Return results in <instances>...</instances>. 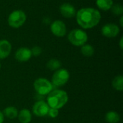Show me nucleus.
I'll return each mask as SVG.
<instances>
[{
  "label": "nucleus",
  "instance_id": "obj_1",
  "mask_svg": "<svg viewBox=\"0 0 123 123\" xmlns=\"http://www.w3.org/2000/svg\"><path fill=\"white\" fill-rule=\"evenodd\" d=\"M75 17L78 25L84 30L96 27L102 18L100 12L93 7H84L79 9Z\"/></svg>",
  "mask_w": 123,
  "mask_h": 123
},
{
  "label": "nucleus",
  "instance_id": "obj_2",
  "mask_svg": "<svg viewBox=\"0 0 123 123\" xmlns=\"http://www.w3.org/2000/svg\"><path fill=\"white\" fill-rule=\"evenodd\" d=\"M68 100V96L66 92L61 89H53L47 97V104L50 108L61 109Z\"/></svg>",
  "mask_w": 123,
  "mask_h": 123
},
{
  "label": "nucleus",
  "instance_id": "obj_3",
  "mask_svg": "<svg viewBox=\"0 0 123 123\" xmlns=\"http://www.w3.org/2000/svg\"><path fill=\"white\" fill-rule=\"evenodd\" d=\"M68 40L73 45L81 47L86 43L88 35L83 29L76 28L70 31L68 35Z\"/></svg>",
  "mask_w": 123,
  "mask_h": 123
},
{
  "label": "nucleus",
  "instance_id": "obj_4",
  "mask_svg": "<svg viewBox=\"0 0 123 123\" xmlns=\"http://www.w3.org/2000/svg\"><path fill=\"white\" fill-rule=\"evenodd\" d=\"M27 15L21 9H17L12 12L7 19L9 25L14 29L19 28L22 27L26 22Z\"/></svg>",
  "mask_w": 123,
  "mask_h": 123
},
{
  "label": "nucleus",
  "instance_id": "obj_5",
  "mask_svg": "<svg viewBox=\"0 0 123 123\" xmlns=\"http://www.w3.org/2000/svg\"><path fill=\"white\" fill-rule=\"evenodd\" d=\"M34 89L38 95L45 96L53 90V86L49 80L45 78H38L34 81Z\"/></svg>",
  "mask_w": 123,
  "mask_h": 123
},
{
  "label": "nucleus",
  "instance_id": "obj_6",
  "mask_svg": "<svg viewBox=\"0 0 123 123\" xmlns=\"http://www.w3.org/2000/svg\"><path fill=\"white\" fill-rule=\"evenodd\" d=\"M70 74L66 69L59 68L54 72L52 76L51 83L53 86L60 87L64 86L69 80Z\"/></svg>",
  "mask_w": 123,
  "mask_h": 123
},
{
  "label": "nucleus",
  "instance_id": "obj_7",
  "mask_svg": "<svg viewBox=\"0 0 123 123\" xmlns=\"http://www.w3.org/2000/svg\"><path fill=\"white\" fill-rule=\"evenodd\" d=\"M50 31L55 36L62 37L66 34V25L61 20H55L50 25Z\"/></svg>",
  "mask_w": 123,
  "mask_h": 123
},
{
  "label": "nucleus",
  "instance_id": "obj_8",
  "mask_svg": "<svg viewBox=\"0 0 123 123\" xmlns=\"http://www.w3.org/2000/svg\"><path fill=\"white\" fill-rule=\"evenodd\" d=\"M101 32L102 35L105 37L112 38L115 37L119 35L120 28L115 23H107L102 27Z\"/></svg>",
  "mask_w": 123,
  "mask_h": 123
},
{
  "label": "nucleus",
  "instance_id": "obj_9",
  "mask_svg": "<svg viewBox=\"0 0 123 123\" xmlns=\"http://www.w3.org/2000/svg\"><path fill=\"white\" fill-rule=\"evenodd\" d=\"M49 108L50 107L46 102L43 100H39L34 104L32 107V112L37 117H45L48 115Z\"/></svg>",
  "mask_w": 123,
  "mask_h": 123
},
{
  "label": "nucleus",
  "instance_id": "obj_10",
  "mask_svg": "<svg viewBox=\"0 0 123 123\" xmlns=\"http://www.w3.org/2000/svg\"><path fill=\"white\" fill-rule=\"evenodd\" d=\"M59 10L61 15L67 19L74 17L76 14V10L75 7L70 3L62 4L59 8Z\"/></svg>",
  "mask_w": 123,
  "mask_h": 123
},
{
  "label": "nucleus",
  "instance_id": "obj_11",
  "mask_svg": "<svg viewBox=\"0 0 123 123\" xmlns=\"http://www.w3.org/2000/svg\"><path fill=\"white\" fill-rule=\"evenodd\" d=\"M14 57H15V59L19 62L28 61L32 57L31 50L28 48L22 47L17 50V51L15 52Z\"/></svg>",
  "mask_w": 123,
  "mask_h": 123
},
{
  "label": "nucleus",
  "instance_id": "obj_12",
  "mask_svg": "<svg viewBox=\"0 0 123 123\" xmlns=\"http://www.w3.org/2000/svg\"><path fill=\"white\" fill-rule=\"evenodd\" d=\"M12 51V45L6 40H0V59L7 58Z\"/></svg>",
  "mask_w": 123,
  "mask_h": 123
},
{
  "label": "nucleus",
  "instance_id": "obj_13",
  "mask_svg": "<svg viewBox=\"0 0 123 123\" xmlns=\"http://www.w3.org/2000/svg\"><path fill=\"white\" fill-rule=\"evenodd\" d=\"M17 118L20 123H30L32 120L31 112L27 109H23L18 112Z\"/></svg>",
  "mask_w": 123,
  "mask_h": 123
},
{
  "label": "nucleus",
  "instance_id": "obj_14",
  "mask_svg": "<svg viewBox=\"0 0 123 123\" xmlns=\"http://www.w3.org/2000/svg\"><path fill=\"white\" fill-rule=\"evenodd\" d=\"M18 112H19L17 110V108L14 107H12V106H9V107H6L4 110V111L2 112L4 117H7L9 119H11V120L15 119L16 117H17Z\"/></svg>",
  "mask_w": 123,
  "mask_h": 123
},
{
  "label": "nucleus",
  "instance_id": "obj_15",
  "mask_svg": "<svg viewBox=\"0 0 123 123\" xmlns=\"http://www.w3.org/2000/svg\"><path fill=\"white\" fill-rule=\"evenodd\" d=\"M114 2L112 0H97L96 4L102 11H108L112 6Z\"/></svg>",
  "mask_w": 123,
  "mask_h": 123
},
{
  "label": "nucleus",
  "instance_id": "obj_16",
  "mask_svg": "<svg viewBox=\"0 0 123 123\" xmlns=\"http://www.w3.org/2000/svg\"><path fill=\"white\" fill-rule=\"evenodd\" d=\"M105 120L108 123H117L120 120V116L115 111H110L106 114Z\"/></svg>",
  "mask_w": 123,
  "mask_h": 123
},
{
  "label": "nucleus",
  "instance_id": "obj_17",
  "mask_svg": "<svg viewBox=\"0 0 123 123\" xmlns=\"http://www.w3.org/2000/svg\"><path fill=\"white\" fill-rule=\"evenodd\" d=\"M81 53L86 57H91L94 53V48L90 44H84L81 46Z\"/></svg>",
  "mask_w": 123,
  "mask_h": 123
},
{
  "label": "nucleus",
  "instance_id": "obj_18",
  "mask_svg": "<svg viewBox=\"0 0 123 123\" xmlns=\"http://www.w3.org/2000/svg\"><path fill=\"white\" fill-rule=\"evenodd\" d=\"M112 86L113 88L117 90V91H120L122 92L123 90V76L122 75L120 76H117L114 78L113 81H112Z\"/></svg>",
  "mask_w": 123,
  "mask_h": 123
},
{
  "label": "nucleus",
  "instance_id": "obj_19",
  "mask_svg": "<svg viewBox=\"0 0 123 123\" xmlns=\"http://www.w3.org/2000/svg\"><path fill=\"white\" fill-rule=\"evenodd\" d=\"M46 66L48 69H50V71H57L58 69H59L61 66V62L55 58H52L50 60H49L46 64Z\"/></svg>",
  "mask_w": 123,
  "mask_h": 123
},
{
  "label": "nucleus",
  "instance_id": "obj_20",
  "mask_svg": "<svg viewBox=\"0 0 123 123\" xmlns=\"http://www.w3.org/2000/svg\"><path fill=\"white\" fill-rule=\"evenodd\" d=\"M110 9L115 15H117V16H122L123 15V5L120 3L113 4V5Z\"/></svg>",
  "mask_w": 123,
  "mask_h": 123
},
{
  "label": "nucleus",
  "instance_id": "obj_21",
  "mask_svg": "<svg viewBox=\"0 0 123 123\" xmlns=\"http://www.w3.org/2000/svg\"><path fill=\"white\" fill-rule=\"evenodd\" d=\"M59 115V112L58 110L57 109H54V108H49L48 112V115L50 118H55L58 116Z\"/></svg>",
  "mask_w": 123,
  "mask_h": 123
},
{
  "label": "nucleus",
  "instance_id": "obj_22",
  "mask_svg": "<svg viewBox=\"0 0 123 123\" xmlns=\"http://www.w3.org/2000/svg\"><path fill=\"white\" fill-rule=\"evenodd\" d=\"M30 50H31L32 55L35 56V57L39 56V55L41 54V53H42V49H41V48L39 47V46H37V45L34 46Z\"/></svg>",
  "mask_w": 123,
  "mask_h": 123
},
{
  "label": "nucleus",
  "instance_id": "obj_23",
  "mask_svg": "<svg viewBox=\"0 0 123 123\" xmlns=\"http://www.w3.org/2000/svg\"><path fill=\"white\" fill-rule=\"evenodd\" d=\"M4 120V116L1 111H0V123H3Z\"/></svg>",
  "mask_w": 123,
  "mask_h": 123
},
{
  "label": "nucleus",
  "instance_id": "obj_24",
  "mask_svg": "<svg viewBox=\"0 0 123 123\" xmlns=\"http://www.w3.org/2000/svg\"><path fill=\"white\" fill-rule=\"evenodd\" d=\"M123 37H121V38H120V49H121V50H123Z\"/></svg>",
  "mask_w": 123,
  "mask_h": 123
},
{
  "label": "nucleus",
  "instance_id": "obj_25",
  "mask_svg": "<svg viewBox=\"0 0 123 123\" xmlns=\"http://www.w3.org/2000/svg\"><path fill=\"white\" fill-rule=\"evenodd\" d=\"M120 27H123V16H120Z\"/></svg>",
  "mask_w": 123,
  "mask_h": 123
},
{
  "label": "nucleus",
  "instance_id": "obj_26",
  "mask_svg": "<svg viewBox=\"0 0 123 123\" xmlns=\"http://www.w3.org/2000/svg\"><path fill=\"white\" fill-rule=\"evenodd\" d=\"M1 63H0V69H1Z\"/></svg>",
  "mask_w": 123,
  "mask_h": 123
}]
</instances>
